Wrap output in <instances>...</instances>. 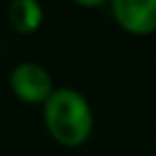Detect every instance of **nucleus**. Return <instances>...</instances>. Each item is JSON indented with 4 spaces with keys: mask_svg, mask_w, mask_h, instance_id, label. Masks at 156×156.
Wrapping results in <instances>:
<instances>
[{
    "mask_svg": "<svg viewBox=\"0 0 156 156\" xmlns=\"http://www.w3.org/2000/svg\"><path fill=\"white\" fill-rule=\"evenodd\" d=\"M45 124L58 143L79 145L92 133V109L77 90L60 88L45 103Z\"/></svg>",
    "mask_w": 156,
    "mask_h": 156,
    "instance_id": "obj_1",
    "label": "nucleus"
},
{
    "mask_svg": "<svg viewBox=\"0 0 156 156\" xmlns=\"http://www.w3.org/2000/svg\"><path fill=\"white\" fill-rule=\"evenodd\" d=\"M11 88L24 103H47L54 94V81L49 73L37 62H22L11 73Z\"/></svg>",
    "mask_w": 156,
    "mask_h": 156,
    "instance_id": "obj_2",
    "label": "nucleus"
},
{
    "mask_svg": "<svg viewBox=\"0 0 156 156\" xmlns=\"http://www.w3.org/2000/svg\"><path fill=\"white\" fill-rule=\"evenodd\" d=\"M115 22L130 34L156 30V0H111Z\"/></svg>",
    "mask_w": 156,
    "mask_h": 156,
    "instance_id": "obj_3",
    "label": "nucleus"
},
{
    "mask_svg": "<svg viewBox=\"0 0 156 156\" xmlns=\"http://www.w3.org/2000/svg\"><path fill=\"white\" fill-rule=\"evenodd\" d=\"M11 26L22 34H32L43 22V9L39 0H13L9 7Z\"/></svg>",
    "mask_w": 156,
    "mask_h": 156,
    "instance_id": "obj_4",
    "label": "nucleus"
},
{
    "mask_svg": "<svg viewBox=\"0 0 156 156\" xmlns=\"http://www.w3.org/2000/svg\"><path fill=\"white\" fill-rule=\"evenodd\" d=\"M73 2H77L81 7H98V5L105 2V0H73Z\"/></svg>",
    "mask_w": 156,
    "mask_h": 156,
    "instance_id": "obj_5",
    "label": "nucleus"
}]
</instances>
